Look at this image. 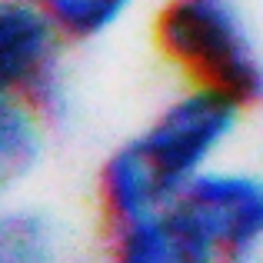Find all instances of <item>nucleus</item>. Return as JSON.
<instances>
[{
	"label": "nucleus",
	"mask_w": 263,
	"mask_h": 263,
	"mask_svg": "<svg viewBox=\"0 0 263 263\" xmlns=\"http://www.w3.org/2000/svg\"><path fill=\"white\" fill-rule=\"evenodd\" d=\"M57 227L37 210H13L0 220V260L37 263L53 253Z\"/></svg>",
	"instance_id": "obj_6"
},
{
	"label": "nucleus",
	"mask_w": 263,
	"mask_h": 263,
	"mask_svg": "<svg viewBox=\"0 0 263 263\" xmlns=\"http://www.w3.org/2000/svg\"><path fill=\"white\" fill-rule=\"evenodd\" d=\"M47 7L64 37L70 40H93L114 30L123 13L134 7V0H40Z\"/></svg>",
	"instance_id": "obj_7"
},
{
	"label": "nucleus",
	"mask_w": 263,
	"mask_h": 263,
	"mask_svg": "<svg viewBox=\"0 0 263 263\" xmlns=\"http://www.w3.org/2000/svg\"><path fill=\"white\" fill-rule=\"evenodd\" d=\"M64 30L40 0L0 4V77L4 93H17L47 120L67 110V90L60 73Z\"/></svg>",
	"instance_id": "obj_4"
},
{
	"label": "nucleus",
	"mask_w": 263,
	"mask_h": 263,
	"mask_svg": "<svg viewBox=\"0 0 263 263\" xmlns=\"http://www.w3.org/2000/svg\"><path fill=\"white\" fill-rule=\"evenodd\" d=\"M243 107L227 90L193 84L143 134L117 147L100 170V200L114 227L174 203L233 137Z\"/></svg>",
	"instance_id": "obj_1"
},
{
	"label": "nucleus",
	"mask_w": 263,
	"mask_h": 263,
	"mask_svg": "<svg viewBox=\"0 0 263 263\" xmlns=\"http://www.w3.org/2000/svg\"><path fill=\"white\" fill-rule=\"evenodd\" d=\"M157 37L193 84L243 103L263 100V60L233 0H170L157 17Z\"/></svg>",
	"instance_id": "obj_2"
},
{
	"label": "nucleus",
	"mask_w": 263,
	"mask_h": 263,
	"mask_svg": "<svg viewBox=\"0 0 263 263\" xmlns=\"http://www.w3.org/2000/svg\"><path fill=\"white\" fill-rule=\"evenodd\" d=\"M170 206L190 240L193 263L243 260L263 247V177L257 174L206 167Z\"/></svg>",
	"instance_id": "obj_3"
},
{
	"label": "nucleus",
	"mask_w": 263,
	"mask_h": 263,
	"mask_svg": "<svg viewBox=\"0 0 263 263\" xmlns=\"http://www.w3.org/2000/svg\"><path fill=\"white\" fill-rule=\"evenodd\" d=\"M44 120L33 103H27L17 93H4L0 103V180L24 177L33 170L44 150Z\"/></svg>",
	"instance_id": "obj_5"
}]
</instances>
